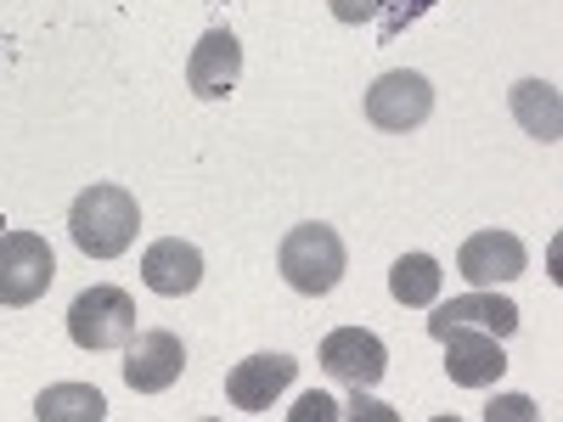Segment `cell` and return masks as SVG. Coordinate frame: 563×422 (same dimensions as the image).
<instances>
[{"mask_svg":"<svg viewBox=\"0 0 563 422\" xmlns=\"http://www.w3.org/2000/svg\"><path fill=\"white\" fill-rule=\"evenodd\" d=\"M141 231V203L124 186H85L68 209V237L79 243V254L90 259H119Z\"/></svg>","mask_w":563,"mask_h":422,"instance_id":"cell-1","label":"cell"},{"mask_svg":"<svg viewBox=\"0 0 563 422\" xmlns=\"http://www.w3.org/2000/svg\"><path fill=\"white\" fill-rule=\"evenodd\" d=\"M344 265H350L344 237H339L333 225H321V220L294 225L288 237H282V248H276V270H282V281H288L294 293H305V299L333 293L339 281H344Z\"/></svg>","mask_w":563,"mask_h":422,"instance_id":"cell-2","label":"cell"},{"mask_svg":"<svg viewBox=\"0 0 563 422\" xmlns=\"http://www.w3.org/2000/svg\"><path fill=\"white\" fill-rule=\"evenodd\" d=\"M68 338L79 349H124L135 338V299L113 281H97L68 304Z\"/></svg>","mask_w":563,"mask_h":422,"instance_id":"cell-3","label":"cell"},{"mask_svg":"<svg viewBox=\"0 0 563 422\" xmlns=\"http://www.w3.org/2000/svg\"><path fill=\"white\" fill-rule=\"evenodd\" d=\"M57 281V254L40 231H7L0 237V304L23 310L45 299V288Z\"/></svg>","mask_w":563,"mask_h":422,"instance_id":"cell-4","label":"cell"},{"mask_svg":"<svg viewBox=\"0 0 563 422\" xmlns=\"http://www.w3.org/2000/svg\"><path fill=\"white\" fill-rule=\"evenodd\" d=\"M321 371L327 378H339L350 389H372L389 371V349L378 333H366V326H333V333L321 338Z\"/></svg>","mask_w":563,"mask_h":422,"instance_id":"cell-5","label":"cell"},{"mask_svg":"<svg viewBox=\"0 0 563 422\" xmlns=\"http://www.w3.org/2000/svg\"><path fill=\"white\" fill-rule=\"evenodd\" d=\"M429 113H434V85L422 74H411V68H395V74H384L378 85L366 90V119L378 130L406 135L417 124H429Z\"/></svg>","mask_w":563,"mask_h":422,"instance_id":"cell-6","label":"cell"},{"mask_svg":"<svg viewBox=\"0 0 563 422\" xmlns=\"http://www.w3.org/2000/svg\"><path fill=\"white\" fill-rule=\"evenodd\" d=\"M530 270V254L512 231H474L456 248V276L467 288H496V281H519Z\"/></svg>","mask_w":563,"mask_h":422,"instance_id":"cell-7","label":"cell"},{"mask_svg":"<svg viewBox=\"0 0 563 422\" xmlns=\"http://www.w3.org/2000/svg\"><path fill=\"white\" fill-rule=\"evenodd\" d=\"M440 344H445V378L456 389H485V384H496L507 371L501 338L485 333V326H445Z\"/></svg>","mask_w":563,"mask_h":422,"instance_id":"cell-8","label":"cell"},{"mask_svg":"<svg viewBox=\"0 0 563 422\" xmlns=\"http://www.w3.org/2000/svg\"><path fill=\"white\" fill-rule=\"evenodd\" d=\"M238 79H243V45H238V34H231V29H209L192 45V57H186V90L203 97V102H220V97L238 90Z\"/></svg>","mask_w":563,"mask_h":422,"instance_id":"cell-9","label":"cell"},{"mask_svg":"<svg viewBox=\"0 0 563 422\" xmlns=\"http://www.w3.org/2000/svg\"><path fill=\"white\" fill-rule=\"evenodd\" d=\"M186 366V344L169 333V326H147V333L130 338V355H124V384L135 395H164Z\"/></svg>","mask_w":563,"mask_h":422,"instance_id":"cell-10","label":"cell"},{"mask_svg":"<svg viewBox=\"0 0 563 422\" xmlns=\"http://www.w3.org/2000/svg\"><path fill=\"white\" fill-rule=\"evenodd\" d=\"M294 371H299V360H294V355H282V349H271V355H249V360L231 366L225 400L238 406V411H271L276 395L294 384Z\"/></svg>","mask_w":563,"mask_h":422,"instance_id":"cell-11","label":"cell"},{"mask_svg":"<svg viewBox=\"0 0 563 422\" xmlns=\"http://www.w3.org/2000/svg\"><path fill=\"white\" fill-rule=\"evenodd\" d=\"M434 315H429V333L440 338L445 326H485V333H496V338H507V333H519V304L512 299H501L496 288H474V293H462V299H451V304H429Z\"/></svg>","mask_w":563,"mask_h":422,"instance_id":"cell-12","label":"cell"},{"mask_svg":"<svg viewBox=\"0 0 563 422\" xmlns=\"http://www.w3.org/2000/svg\"><path fill=\"white\" fill-rule=\"evenodd\" d=\"M141 281H147L158 299H180L203 281V254L192 243H180V237H158V243H147V254H141Z\"/></svg>","mask_w":563,"mask_h":422,"instance_id":"cell-13","label":"cell"},{"mask_svg":"<svg viewBox=\"0 0 563 422\" xmlns=\"http://www.w3.org/2000/svg\"><path fill=\"white\" fill-rule=\"evenodd\" d=\"M507 108H512V119H519V130L536 135V141H558L563 135V97H558V85H547V79H519L507 90Z\"/></svg>","mask_w":563,"mask_h":422,"instance_id":"cell-14","label":"cell"},{"mask_svg":"<svg viewBox=\"0 0 563 422\" xmlns=\"http://www.w3.org/2000/svg\"><path fill=\"white\" fill-rule=\"evenodd\" d=\"M440 281H445V270H440L434 254H400L395 270H389V293L406 310H429L440 299Z\"/></svg>","mask_w":563,"mask_h":422,"instance_id":"cell-15","label":"cell"},{"mask_svg":"<svg viewBox=\"0 0 563 422\" xmlns=\"http://www.w3.org/2000/svg\"><path fill=\"white\" fill-rule=\"evenodd\" d=\"M34 417L40 422H102L108 400H102V389H90V384H52V389H40Z\"/></svg>","mask_w":563,"mask_h":422,"instance_id":"cell-16","label":"cell"},{"mask_svg":"<svg viewBox=\"0 0 563 422\" xmlns=\"http://www.w3.org/2000/svg\"><path fill=\"white\" fill-rule=\"evenodd\" d=\"M327 7H333L339 23H372L384 12V0H327Z\"/></svg>","mask_w":563,"mask_h":422,"instance_id":"cell-17","label":"cell"},{"mask_svg":"<svg viewBox=\"0 0 563 422\" xmlns=\"http://www.w3.org/2000/svg\"><path fill=\"white\" fill-rule=\"evenodd\" d=\"M333 417H339V400H327V395H316V389L294 406V422H333Z\"/></svg>","mask_w":563,"mask_h":422,"instance_id":"cell-18","label":"cell"},{"mask_svg":"<svg viewBox=\"0 0 563 422\" xmlns=\"http://www.w3.org/2000/svg\"><path fill=\"white\" fill-rule=\"evenodd\" d=\"M339 417H350V422H361V417H372V422H395V411H389V406H378V400H361V389H355V400H350Z\"/></svg>","mask_w":563,"mask_h":422,"instance_id":"cell-19","label":"cell"},{"mask_svg":"<svg viewBox=\"0 0 563 422\" xmlns=\"http://www.w3.org/2000/svg\"><path fill=\"white\" fill-rule=\"evenodd\" d=\"M485 417H490V422H496V417H536V406H530L525 395H507V400H490Z\"/></svg>","mask_w":563,"mask_h":422,"instance_id":"cell-20","label":"cell"}]
</instances>
